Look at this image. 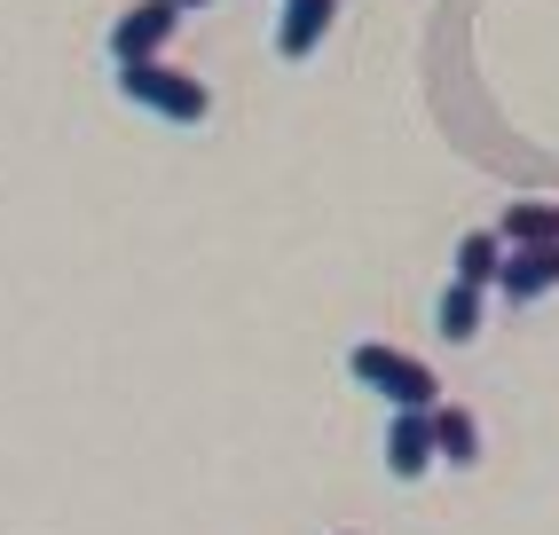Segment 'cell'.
Returning a JSON list of instances; mask_svg holds the SVG:
<instances>
[{"instance_id":"4","label":"cell","mask_w":559,"mask_h":535,"mask_svg":"<svg viewBox=\"0 0 559 535\" xmlns=\"http://www.w3.org/2000/svg\"><path fill=\"white\" fill-rule=\"evenodd\" d=\"M441 465V449H433V409H394L386 417V473L394 480H426Z\"/></svg>"},{"instance_id":"7","label":"cell","mask_w":559,"mask_h":535,"mask_svg":"<svg viewBox=\"0 0 559 535\" xmlns=\"http://www.w3.org/2000/svg\"><path fill=\"white\" fill-rule=\"evenodd\" d=\"M504 228H465V237H457V268H450V276L457 284H480V292H497V276H504Z\"/></svg>"},{"instance_id":"10","label":"cell","mask_w":559,"mask_h":535,"mask_svg":"<svg viewBox=\"0 0 559 535\" xmlns=\"http://www.w3.org/2000/svg\"><path fill=\"white\" fill-rule=\"evenodd\" d=\"M497 228H504V245H559V205L551 198H520Z\"/></svg>"},{"instance_id":"8","label":"cell","mask_w":559,"mask_h":535,"mask_svg":"<svg viewBox=\"0 0 559 535\" xmlns=\"http://www.w3.org/2000/svg\"><path fill=\"white\" fill-rule=\"evenodd\" d=\"M480 316H489V308H480V284H441V299H433V331L441 338H450V347H473V338H480Z\"/></svg>"},{"instance_id":"5","label":"cell","mask_w":559,"mask_h":535,"mask_svg":"<svg viewBox=\"0 0 559 535\" xmlns=\"http://www.w3.org/2000/svg\"><path fill=\"white\" fill-rule=\"evenodd\" d=\"M497 292L512 299V308H528V299L559 292V245H512V252H504V276H497Z\"/></svg>"},{"instance_id":"6","label":"cell","mask_w":559,"mask_h":535,"mask_svg":"<svg viewBox=\"0 0 559 535\" xmlns=\"http://www.w3.org/2000/svg\"><path fill=\"white\" fill-rule=\"evenodd\" d=\"M331 16H340V0H284V16H276V56H284V63H308V56L323 48Z\"/></svg>"},{"instance_id":"2","label":"cell","mask_w":559,"mask_h":535,"mask_svg":"<svg viewBox=\"0 0 559 535\" xmlns=\"http://www.w3.org/2000/svg\"><path fill=\"white\" fill-rule=\"evenodd\" d=\"M347 378H355V387H370L386 409H441V378H433L418 355H394L386 338L347 347Z\"/></svg>"},{"instance_id":"11","label":"cell","mask_w":559,"mask_h":535,"mask_svg":"<svg viewBox=\"0 0 559 535\" xmlns=\"http://www.w3.org/2000/svg\"><path fill=\"white\" fill-rule=\"evenodd\" d=\"M181 9H205V0H181Z\"/></svg>"},{"instance_id":"1","label":"cell","mask_w":559,"mask_h":535,"mask_svg":"<svg viewBox=\"0 0 559 535\" xmlns=\"http://www.w3.org/2000/svg\"><path fill=\"white\" fill-rule=\"evenodd\" d=\"M119 95H127L134 110H151V119H166V127H205V119H213V87L198 80V71L166 63V56L119 63Z\"/></svg>"},{"instance_id":"3","label":"cell","mask_w":559,"mask_h":535,"mask_svg":"<svg viewBox=\"0 0 559 535\" xmlns=\"http://www.w3.org/2000/svg\"><path fill=\"white\" fill-rule=\"evenodd\" d=\"M181 0H127L119 9V24H110V63H151V56H166V40L181 32Z\"/></svg>"},{"instance_id":"9","label":"cell","mask_w":559,"mask_h":535,"mask_svg":"<svg viewBox=\"0 0 559 535\" xmlns=\"http://www.w3.org/2000/svg\"><path fill=\"white\" fill-rule=\"evenodd\" d=\"M433 449H441V465H450V473H473V465H480V426H473V409L441 402V409H433Z\"/></svg>"}]
</instances>
